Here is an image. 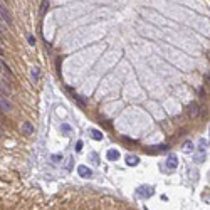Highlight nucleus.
<instances>
[{"label":"nucleus","instance_id":"nucleus-6","mask_svg":"<svg viewBox=\"0 0 210 210\" xmlns=\"http://www.w3.org/2000/svg\"><path fill=\"white\" fill-rule=\"evenodd\" d=\"M167 165H168V170H175L177 165H178V160H177L175 155H170L167 160Z\"/></svg>","mask_w":210,"mask_h":210},{"label":"nucleus","instance_id":"nucleus-20","mask_svg":"<svg viewBox=\"0 0 210 210\" xmlns=\"http://www.w3.org/2000/svg\"><path fill=\"white\" fill-rule=\"evenodd\" d=\"M2 35H4V29L0 27V37H2Z\"/></svg>","mask_w":210,"mask_h":210},{"label":"nucleus","instance_id":"nucleus-7","mask_svg":"<svg viewBox=\"0 0 210 210\" xmlns=\"http://www.w3.org/2000/svg\"><path fill=\"white\" fill-rule=\"evenodd\" d=\"M22 133L25 135V136H30L32 133H34V126H32V123H24L22 125Z\"/></svg>","mask_w":210,"mask_h":210},{"label":"nucleus","instance_id":"nucleus-15","mask_svg":"<svg viewBox=\"0 0 210 210\" xmlns=\"http://www.w3.org/2000/svg\"><path fill=\"white\" fill-rule=\"evenodd\" d=\"M47 8H49V2H42V7H40V12L44 14V12H46Z\"/></svg>","mask_w":210,"mask_h":210},{"label":"nucleus","instance_id":"nucleus-9","mask_svg":"<svg viewBox=\"0 0 210 210\" xmlns=\"http://www.w3.org/2000/svg\"><path fill=\"white\" fill-rule=\"evenodd\" d=\"M140 163V158L135 155H128L126 156V165H129V167H136V165Z\"/></svg>","mask_w":210,"mask_h":210},{"label":"nucleus","instance_id":"nucleus-16","mask_svg":"<svg viewBox=\"0 0 210 210\" xmlns=\"http://www.w3.org/2000/svg\"><path fill=\"white\" fill-rule=\"evenodd\" d=\"M32 72H34V79L37 81V78H39V67H34V69H32Z\"/></svg>","mask_w":210,"mask_h":210},{"label":"nucleus","instance_id":"nucleus-18","mask_svg":"<svg viewBox=\"0 0 210 210\" xmlns=\"http://www.w3.org/2000/svg\"><path fill=\"white\" fill-rule=\"evenodd\" d=\"M29 42H30L32 46H34V44H35V39H34V37H32V35H29Z\"/></svg>","mask_w":210,"mask_h":210},{"label":"nucleus","instance_id":"nucleus-21","mask_svg":"<svg viewBox=\"0 0 210 210\" xmlns=\"http://www.w3.org/2000/svg\"><path fill=\"white\" fill-rule=\"evenodd\" d=\"M0 138H2V131H0Z\"/></svg>","mask_w":210,"mask_h":210},{"label":"nucleus","instance_id":"nucleus-4","mask_svg":"<svg viewBox=\"0 0 210 210\" xmlns=\"http://www.w3.org/2000/svg\"><path fill=\"white\" fill-rule=\"evenodd\" d=\"M0 20H4L5 24H8V25H10V24H12V17H10V12L7 10V7H5L4 4H0Z\"/></svg>","mask_w":210,"mask_h":210},{"label":"nucleus","instance_id":"nucleus-1","mask_svg":"<svg viewBox=\"0 0 210 210\" xmlns=\"http://www.w3.org/2000/svg\"><path fill=\"white\" fill-rule=\"evenodd\" d=\"M207 146H208V143H207V141L202 138V140H200V143H199V150H197V153L193 155V161H195V163H203V161H205Z\"/></svg>","mask_w":210,"mask_h":210},{"label":"nucleus","instance_id":"nucleus-2","mask_svg":"<svg viewBox=\"0 0 210 210\" xmlns=\"http://www.w3.org/2000/svg\"><path fill=\"white\" fill-rule=\"evenodd\" d=\"M153 193H155V188L150 185H140L136 190V195L140 199H150V197H153Z\"/></svg>","mask_w":210,"mask_h":210},{"label":"nucleus","instance_id":"nucleus-17","mask_svg":"<svg viewBox=\"0 0 210 210\" xmlns=\"http://www.w3.org/2000/svg\"><path fill=\"white\" fill-rule=\"evenodd\" d=\"M62 160V155H52V161H61Z\"/></svg>","mask_w":210,"mask_h":210},{"label":"nucleus","instance_id":"nucleus-8","mask_svg":"<svg viewBox=\"0 0 210 210\" xmlns=\"http://www.w3.org/2000/svg\"><path fill=\"white\" fill-rule=\"evenodd\" d=\"M197 114H199V104H197V103H190V104H188V116H197Z\"/></svg>","mask_w":210,"mask_h":210},{"label":"nucleus","instance_id":"nucleus-11","mask_svg":"<svg viewBox=\"0 0 210 210\" xmlns=\"http://www.w3.org/2000/svg\"><path fill=\"white\" fill-rule=\"evenodd\" d=\"M118 158H119V153H118L116 150H109L108 151V160H113L114 161V160H118Z\"/></svg>","mask_w":210,"mask_h":210},{"label":"nucleus","instance_id":"nucleus-14","mask_svg":"<svg viewBox=\"0 0 210 210\" xmlns=\"http://www.w3.org/2000/svg\"><path fill=\"white\" fill-rule=\"evenodd\" d=\"M61 131L62 133H71V126L67 125V123H64V125H61Z\"/></svg>","mask_w":210,"mask_h":210},{"label":"nucleus","instance_id":"nucleus-13","mask_svg":"<svg viewBox=\"0 0 210 210\" xmlns=\"http://www.w3.org/2000/svg\"><path fill=\"white\" fill-rule=\"evenodd\" d=\"M89 158H91V161H93L94 165H99V156H97V153L96 151H93L89 155Z\"/></svg>","mask_w":210,"mask_h":210},{"label":"nucleus","instance_id":"nucleus-19","mask_svg":"<svg viewBox=\"0 0 210 210\" xmlns=\"http://www.w3.org/2000/svg\"><path fill=\"white\" fill-rule=\"evenodd\" d=\"M0 126H4V118H2V114H0Z\"/></svg>","mask_w":210,"mask_h":210},{"label":"nucleus","instance_id":"nucleus-5","mask_svg":"<svg viewBox=\"0 0 210 210\" xmlns=\"http://www.w3.org/2000/svg\"><path fill=\"white\" fill-rule=\"evenodd\" d=\"M78 171H79V175H81L82 178H91V177H93V171H91V168L84 167V165H81V167L78 168Z\"/></svg>","mask_w":210,"mask_h":210},{"label":"nucleus","instance_id":"nucleus-10","mask_svg":"<svg viewBox=\"0 0 210 210\" xmlns=\"http://www.w3.org/2000/svg\"><path fill=\"white\" fill-rule=\"evenodd\" d=\"M89 133H91V136H93L94 140H97V141L103 140V133L101 131H97V129H89Z\"/></svg>","mask_w":210,"mask_h":210},{"label":"nucleus","instance_id":"nucleus-12","mask_svg":"<svg viewBox=\"0 0 210 210\" xmlns=\"http://www.w3.org/2000/svg\"><path fill=\"white\" fill-rule=\"evenodd\" d=\"M183 150H185V153H192L193 151V143L192 141H185L183 143Z\"/></svg>","mask_w":210,"mask_h":210},{"label":"nucleus","instance_id":"nucleus-3","mask_svg":"<svg viewBox=\"0 0 210 210\" xmlns=\"http://www.w3.org/2000/svg\"><path fill=\"white\" fill-rule=\"evenodd\" d=\"M12 109H14V104H12L5 96L0 94V111H2V113H8V111H12Z\"/></svg>","mask_w":210,"mask_h":210}]
</instances>
